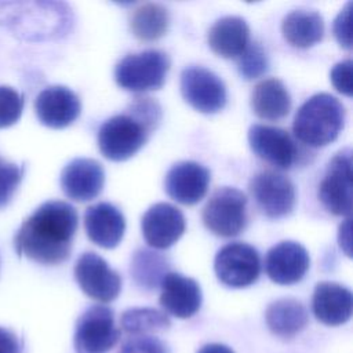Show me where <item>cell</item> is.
Listing matches in <instances>:
<instances>
[{
    "label": "cell",
    "mask_w": 353,
    "mask_h": 353,
    "mask_svg": "<svg viewBox=\"0 0 353 353\" xmlns=\"http://www.w3.org/2000/svg\"><path fill=\"white\" fill-rule=\"evenodd\" d=\"M77 230V212L61 200H48L39 205L19 226L14 237L18 255L43 265H58L72 251Z\"/></svg>",
    "instance_id": "1"
},
{
    "label": "cell",
    "mask_w": 353,
    "mask_h": 353,
    "mask_svg": "<svg viewBox=\"0 0 353 353\" xmlns=\"http://www.w3.org/2000/svg\"><path fill=\"white\" fill-rule=\"evenodd\" d=\"M160 120V105L149 97H137L127 113L116 114L99 127L98 148L103 157L124 161L146 143Z\"/></svg>",
    "instance_id": "2"
},
{
    "label": "cell",
    "mask_w": 353,
    "mask_h": 353,
    "mask_svg": "<svg viewBox=\"0 0 353 353\" xmlns=\"http://www.w3.org/2000/svg\"><path fill=\"white\" fill-rule=\"evenodd\" d=\"M73 14L59 1H0V28L29 41L55 40L68 34Z\"/></svg>",
    "instance_id": "3"
},
{
    "label": "cell",
    "mask_w": 353,
    "mask_h": 353,
    "mask_svg": "<svg viewBox=\"0 0 353 353\" xmlns=\"http://www.w3.org/2000/svg\"><path fill=\"white\" fill-rule=\"evenodd\" d=\"M343 124L345 109L338 98L319 92L306 99L296 110L292 131L299 142L310 148H321L338 138Z\"/></svg>",
    "instance_id": "4"
},
{
    "label": "cell",
    "mask_w": 353,
    "mask_h": 353,
    "mask_svg": "<svg viewBox=\"0 0 353 353\" xmlns=\"http://www.w3.org/2000/svg\"><path fill=\"white\" fill-rule=\"evenodd\" d=\"M170 70V58L160 50L128 54L114 66L119 87L132 92H146L163 87Z\"/></svg>",
    "instance_id": "5"
},
{
    "label": "cell",
    "mask_w": 353,
    "mask_h": 353,
    "mask_svg": "<svg viewBox=\"0 0 353 353\" xmlns=\"http://www.w3.org/2000/svg\"><path fill=\"white\" fill-rule=\"evenodd\" d=\"M205 228L219 237H234L247 223V197L230 186L216 189L203 208Z\"/></svg>",
    "instance_id": "6"
},
{
    "label": "cell",
    "mask_w": 353,
    "mask_h": 353,
    "mask_svg": "<svg viewBox=\"0 0 353 353\" xmlns=\"http://www.w3.org/2000/svg\"><path fill=\"white\" fill-rule=\"evenodd\" d=\"M319 200L324 208L338 216L352 214V150H339L328 163L319 185Z\"/></svg>",
    "instance_id": "7"
},
{
    "label": "cell",
    "mask_w": 353,
    "mask_h": 353,
    "mask_svg": "<svg viewBox=\"0 0 353 353\" xmlns=\"http://www.w3.org/2000/svg\"><path fill=\"white\" fill-rule=\"evenodd\" d=\"M214 270L218 280L232 288L254 284L261 273L258 251L247 243H229L215 255Z\"/></svg>",
    "instance_id": "8"
},
{
    "label": "cell",
    "mask_w": 353,
    "mask_h": 353,
    "mask_svg": "<svg viewBox=\"0 0 353 353\" xmlns=\"http://www.w3.org/2000/svg\"><path fill=\"white\" fill-rule=\"evenodd\" d=\"M119 339L113 312L102 305L87 309L77 320L74 330L76 353H106Z\"/></svg>",
    "instance_id": "9"
},
{
    "label": "cell",
    "mask_w": 353,
    "mask_h": 353,
    "mask_svg": "<svg viewBox=\"0 0 353 353\" xmlns=\"http://www.w3.org/2000/svg\"><path fill=\"white\" fill-rule=\"evenodd\" d=\"M183 99L196 110L212 114L226 105V87L211 70L203 66H189L181 73Z\"/></svg>",
    "instance_id": "10"
},
{
    "label": "cell",
    "mask_w": 353,
    "mask_h": 353,
    "mask_svg": "<svg viewBox=\"0 0 353 353\" xmlns=\"http://www.w3.org/2000/svg\"><path fill=\"white\" fill-rule=\"evenodd\" d=\"M74 279L81 291L98 302L116 299L121 290V277L95 252H84L74 265Z\"/></svg>",
    "instance_id": "11"
},
{
    "label": "cell",
    "mask_w": 353,
    "mask_h": 353,
    "mask_svg": "<svg viewBox=\"0 0 353 353\" xmlns=\"http://www.w3.org/2000/svg\"><path fill=\"white\" fill-rule=\"evenodd\" d=\"M250 192L262 212L273 219L288 215L295 207V188L280 172L261 171L252 176Z\"/></svg>",
    "instance_id": "12"
},
{
    "label": "cell",
    "mask_w": 353,
    "mask_h": 353,
    "mask_svg": "<svg viewBox=\"0 0 353 353\" xmlns=\"http://www.w3.org/2000/svg\"><path fill=\"white\" fill-rule=\"evenodd\" d=\"M185 216L172 204L156 203L150 205L141 219L145 241L157 250L174 245L185 232Z\"/></svg>",
    "instance_id": "13"
},
{
    "label": "cell",
    "mask_w": 353,
    "mask_h": 353,
    "mask_svg": "<svg viewBox=\"0 0 353 353\" xmlns=\"http://www.w3.org/2000/svg\"><path fill=\"white\" fill-rule=\"evenodd\" d=\"M248 143L259 159L277 168H291L298 156V149L291 135L279 127L251 125L248 130Z\"/></svg>",
    "instance_id": "14"
},
{
    "label": "cell",
    "mask_w": 353,
    "mask_h": 353,
    "mask_svg": "<svg viewBox=\"0 0 353 353\" xmlns=\"http://www.w3.org/2000/svg\"><path fill=\"white\" fill-rule=\"evenodd\" d=\"M309 266V254L296 241H280L266 252L265 270L268 277L276 284L290 285L301 281Z\"/></svg>",
    "instance_id": "15"
},
{
    "label": "cell",
    "mask_w": 353,
    "mask_h": 353,
    "mask_svg": "<svg viewBox=\"0 0 353 353\" xmlns=\"http://www.w3.org/2000/svg\"><path fill=\"white\" fill-rule=\"evenodd\" d=\"M210 179V171L204 165L196 161H179L167 171L164 189L172 200L193 205L205 196Z\"/></svg>",
    "instance_id": "16"
},
{
    "label": "cell",
    "mask_w": 353,
    "mask_h": 353,
    "mask_svg": "<svg viewBox=\"0 0 353 353\" xmlns=\"http://www.w3.org/2000/svg\"><path fill=\"white\" fill-rule=\"evenodd\" d=\"M34 110L39 121L50 128L70 125L81 110L79 97L65 85H50L36 98Z\"/></svg>",
    "instance_id": "17"
},
{
    "label": "cell",
    "mask_w": 353,
    "mask_h": 353,
    "mask_svg": "<svg viewBox=\"0 0 353 353\" xmlns=\"http://www.w3.org/2000/svg\"><path fill=\"white\" fill-rule=\"evenodd\" d=\"M103 183L105 172L102 164L94 159H73L61 172V188L74 201L95 199L102 192Z\"/></svg>",
    "instance_id": "18"
},
{
    "label": "cell",
    "mask_w": 353,
    "mask_h": 353,
    "mask_svg": "<svg viewBox=\"0 0 353 353\" xmlns=\"http://www.w3.org/2000/svg\"><path fill=\"white\" fill-rule=\"evenodd\" d=\"M160 288V305L167 313L178 319H189L199 312L203 298L196 280L181 273L168 272Z\"/></svg>",
    "instance_id": "19"
},
{
    "label": "cell",
    "mask_w": 353,
    "mask_h": 353,
    "mask_svg": "<svg viewBox=\"0 0 353 353\" xmlns=\"http://www.w3.org/2000/svg\"><path fill=\"white\" fill-rule=\"evenodd\" d=\"M84 226L92 243L109 250L121 241L125 230V219L116 205L97 203L85 210Z\"/></svg>",
    "instance_id": "20"
},
{
    "label": "cell",
    "mask_w": 353,
    "mask_h": 353,
    "mask_svg": "<svg viewBox=\"0 0 353 353\" xmlns=\"http://www.w3.org/2000/svg\"><path fill=\"white\" fill-rule=\"evenodd\" d=\"M312 310L325 325L345 324L353 312V295L349 288L331 281L316 285L312 298Z\"/></svg>",
    "instance_id": "21"
},
{
    "label": "cell",
    "mask_w": 353,
    "mask_h": 353,
    "mask_svg": "<svg viewBox=\"0 0 353 353\" xmlns=\"http://www.w3.org/2000/svg\"><path fill=\"white\" fill-rule=\"evenodd\" d=\"M210 48L222 58H236L250 44V28L247 22L234 15L219 18L208 30Z\"/></svg>",
    "instance_id": "22"
},
{
    "label": "cell",
    "mask_w": 353,
    "mask_h": 353,
    "mask_svg": "<svg viewBox=\"0 0 353 353\" xmlns=\"http://www.w3.org/2000/svg\"><path fill=\"white\" fill-rule=\"evenodd\" d=\"M251 108L261 119L280 120L290 112L291 97L281 80L265 79L252 90Z\"/></svg>",
    "instance_id": "23"
},
{
    "label": "cell",
    "mask_w": 353,
    "mask_h": 353,
    "mask_svg": "<svg viewBox=\"0 0 353 353\" xmlns=\"http://www.w3.org/2000/svg\"><path fill=\"white\" fill-rule=\"evenodd\" d=\"M281 33L292 47L309 48L323 39L324 22L316 11L294 10L284 17Z\"/></svg>",
    "instance_id": "24"
},
{
    "label": "cell",
    "mask_w": 353,
    "mask_h": 353,
    "mask_svg": "<svg viewBox=\"0 0 353 353\" xmlns=\"http://www.w3.org/2000/svg\"><path fill=\"white\" fill-rule=\"evenodd\" d=\"M265 320L274 335L291 338L299 334L307 324V312L299 301L283 298L268 306Z\"/></svg>",
    "instance_id": "25"
},
{
    "label": "cell",
    "mask_w": 353,
    "mask_h": 353,
    "mask_svg": "<svg viewBox=\"0 0 353 353\" xmlns=\"http://www.w3.org/2000/svg\"><path fill=\"white\" fill-rule=\"evenodd\" d=\"M168 259L149 248H139L131 258L130 272L134 281L145 290L160 287L164 276L168 273Z\"/></svg>",
    "instance_id": "26"
},
{
    "label": "cell",
    "mask_w": 353,
    "mask_h": 353,
    "mask_svg": "<svg viewBox=\"0 0 353 353\" xmlns=\"http://www.w3.org/2000/svg\"><path fill=\"white\" fill-rule=\"evenodd\" d=\"M170 14L165 7L157 3H146L134 10L130 28L134 36L143 41L160 39L168 28Z\"/></svg>",
    "instance_id": "27"
},
{
    "label": "cell",
    "mask_w": 353,
    "mask_h": 353,
    "mask_svg": "<svg viewBox=\"0 0 353 353\" xmlns=\"http://www.w3.org/2000/svg\"><path fill=\"white\" fill-rule=\"evenodd\" d=\"M170 319L165 313L153 307H132L121 314V328L128 334H145L165 330Z\"/></svg>",
    "instance_id": "28"
},
{
    "label": "cell",
    "mask_w": 353,
    "mask_h": 353,
    "mask_svg": "<svg viewBox=\"0 0 353 353\" xmlns=\"http://www.w3.org/2000/svg\"><path fill=\"white\" fill-rule=\"evenodd\" d=\"M268 55L258 43H250L239 57V72L247 80L261 77L268 70Z\"/></svg>",
    "instance_id": "29"
},
{
    "label": "cell",
    "mask_w": 353,
    "mask_h": 353,
    "mask_svg": "<svg viewBox=\"0 0 353 353\" xmlns=\"http://www.w3.org/2000/svg\"><path fill=\"white\" fill-rule=\"evenodd\" d=\"M23 95L8 85H0V128L15 124L23 110Z\"/></svg>",
    "instance_id": "30"
},
{
    "label": "cell",
    "mask_w": 353,
    "mask_h": 353,
    "mask_svg": "<svg viewBox=\"0 0 353 353\" xmlns=\"http://www.w3.org/2000/svg\"><path fill=\"white\" fill-rule=\"evenodd\" d=\"M23 172V165H18L0 157V208L11 201L22 181Z\"/></svg>",
    "instance_id": "31"
},
{
    "label": "cell",
    "mask_w": 353,
    "mask_h": 353,
    "mask_svg": "<svg viewBox=\"0 0 353 353\" xmlns=\"http://www.w3.org/2000/svg\"><path fill=\"white\" fill-rule=\"evenodd\" d=\"M352 7L353 3L349 1L339 11L332 23V32L341 47L345 50L352 48Z\"/></svg>",
    "instance_id": "32"
},
{
    "label": "cell",
    "mask_w": 353,
    "mask_h": 353,
    "mask_svg": "<svg viewBox=\"0 0 353 353\" xmlns=\"http://www.w3.org/2000/svg\"><path fill=\"white\" fill-rule=\"evenodd\" d=\"M352 61L345 59L334 65L330 72V80L335 90L346 97H352Z\"/></svg>",
    "instance_id": "33"
},
{
    "label": "cell",
    "mask_w": 353,
    "mask_h": 353,
    "mask_svg": "<svg viewBox=\"0 0 353 353\" xmlns=\"http://www.w3.org/2000/svg\"><path fill=\"white\" fill-rule=\"evenodd\" d=\"M120 353H167V349L157 338L134 336L123 345Z\"/></svg>",
    "instance_id": "34"
},
{
    "label": "cell",
    "mask_w": 353,
    "mask_h": 353,
    "mask_svg": "<svg viewBox=\"0 0 353 353\" xmlns=\"http://www.w3.org/2000/svg\"><path fill=\"white\" fill-rule=\"evenodd\" d=\"M0 353H22V345L18 336L3 327H0Z\"/></svg>",
    "instance_id": "35"
},
{
    "label": "cell",
    "mask_w": 353,
    "mask_h": 353,
    "mask_svg": "<svg viewBox=\"0 0 353 353\" xmlns=\"http://www.w3.org/2000/svg\"><path fill=\"white\" fill-rule=\"evenodd\" d=\"M338 241L341 248L343 250V252L350 256L352 255V250H350V218H346L341 226H339V232H338Z\"/></svg>",
    "instance_id": "36"
},
{
    "label": "cell",
    "mask_w": 353,
    "mask_h": 353,
    "mask_svg": "<svg viewBox=\"0 0 353 353\" xmlns=\"http://www.w3.org/2000/svg\"><path fill=\"white\" fill-rule=\"evenodd\" d=\"M197 353H234L230 347L221 343H210L203 346Z\"/></svg>",
    "instance_id": "37"
}]
</instances>
